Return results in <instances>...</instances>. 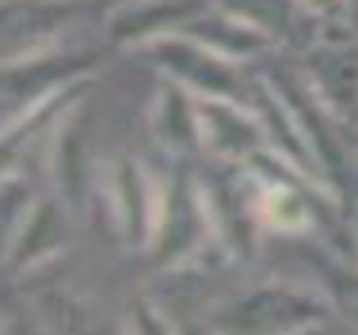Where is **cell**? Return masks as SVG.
Wrapping results in <instances>:
<instances>
[{"label": "cell", "instance_id": "6da1fadb", "mask_svg": "<svg viewBox=\"0 0 358 335\" xmlns=\"http://www.w3.org/2000/svg\"><path fill=\"white\" fill-rule=\"evenodd\" d=\"M328 294H317L297 282H259L229 297L214 313V335H301L320 328L331 316Z\"/></svg>", "mask_w": 358, "mask_h": 335}, {"label": "cell", "instance_id": "7a4b0ae2", "mask_svg": "<svg viewBox=\"0 0 358 335\" xmlns=\"http://www.w3.org/2000/svg\"><path fill=\"white\" fill-rule=\"evenodd\" d=\"M206 244L221 248V240L214 233V218H210V206H206V191H202V179L194 171H179V176H172V183L164 187V199H160L152 259H157V267H187L191 259H199V252Z\"/></svg>", "mask_w": 358, "mask_h": 335}, {"label": "cell", "instance_id": "3957f363", "mask_svg": "<svg viewBox=\"0 0 358 335\" xmlns=\"http://www.w3.org/2000/svg\"><path fill=\"white\" fill-rule=\"evenodd\" d=\"M141 57H149L152 65L160 69L164 76L187 84L194 96H221V99H241L244 84L241 73L233 69L229 57H221L217 50L202 46V42L187 38V34H160V38L145 42Z\"/></svg>", "mask_w": 358, "mask_h": 335}, {"label": "cell", "instance_id": "277c9868", "mask_svg": "<svg viewBox=\"0 0 358 335\" xmlns=\"http://www.w3.org/2000/svg\"><path fill=\"white\" fill-rule=\"evenodd\" d=\"M103 191H107L110 213H115V225H118V233H122L126 248H134V252L152 248L164 187L152 183V176L145 171V164L138 157L118 152V157L107 160V168H103Z\"/></svg>", "mask_w": 358, "mask_h": 335}, {"label": "cell", "instance_id": "5b68a950", "mask_svg": "<svg viewBox=\"0 0 358 335\" xmlns=\"http://www.w3.org/2000/svg\"><path fill=\"white\" fill-rule=\"evenodd\" d=\"M92 69V57L84 54H57V50H38L31 57L4 65V130L15 126L23 115L38 103L54 99L57 92L73 88L76 76Z\"/></svg>", "mask_w": 358, "mask_h": 335}, {"label": "cell", "instance_id": "8992f818", "mask_svg": "<svg viewBox=\"0 0 358 335\" xmlns=\"http://www.w3.org/2000/svg\"><path fill=\"white\" fill-rule=\"evenodd\" d=\"M271 88H275V96L282 99L286 115L294 118L297 134H301L305 149L313 152V160H317L320 171H328V183L339 187L347 176V145L339 130H347L343 122H339L336 115H331L328 107L320 103V96L301 80H289V76H275L271 80Z\"/></svg>", "mask_w": 358, "mask_h": 335}, {"label": "cell", "instance_id": "52a82bcc", "mask_svg": "<svg viewBox=\"0 0 358 335\" xmlns=\"http://www.w3.org/2000/svg\"><path fill=\"white\" fill-rule=\"evenodd\" d=\"M199 118H202V145L214 160L248 164V160L271 149V134L263 126L259 111H248L241 99L199 96Z\"/></svg>", "mask_w": 358, "mask_h": 335}, {"label": "cell", "instance_id": "ba28073f", "mask_svg": "<svg viewBox=\"0 0 358 335\" xmlns=\"http://www.w3.org/2000/svg\"><path fill=\"white\" fill-rule=\"evenodd\" d=\"M202 179L206 191V206L214 218V233L221 240L229 255H252L255 252V236H259V213H255V194H252V179L248 187H241V176L233 171L229 160H217V168Z\"/></svg>", "mask_w": 358, "mask_h": 335}, {"label": "cell", "instance_id": "9c48e42d", "mask_svg": "<svg viewBox=\"0 0 358 335\" xmlns=\"http://www.w3.org/2000/svg\"><path fill=\"white\" fill-rule=\"evenodd\" d=\"M65 206L62 199H35L20 213L12 229H8L4 244V274L8 278H23V274L38 271L50 263L69 240V225H65Z\"/></svg>", "mask_w": 358, "mask_h": 335}, {"label": "cell", "instance_id": "30bf717a", "mask_svg": "<svg viewBox=\"0 0 358 335\" xmlns=\"http://www.w3.org/2000/svg\"><path fill=\"white\" fill-rule=\"evenodd\" d=\"M305 84L347 130L358 126V38H328L309 50Z\"/></svg>", "mask_w": 358, "mask_h": 335}, {"label": "cell", "instance_id": "8fae6325", "mask_svg": "<svg viewBox=\"0 0 358 335\" xmlns=\"http://www.w3.org/2000/svg\"><path fill=\"white\" fill-rule=\"evenodd\" d=\"M149 126L152 137L164 145L176 157H191L202 152V118H199V96H194L187 84L164 76L152 96V111H149Z\"/></svg>", "mask_w": 358, "mask_h": 335}, {"label": "cell", "instance_id": "7c38bea8", "mask_svg": "<svg viewBox=\"0 0 358 335\" xmlns=\"http://www.w3.org/2000/svg\"><path fill=\"white\" fill-rule=\"evenodd\" d=\"M76 15L73 0H8L4 12V62H20L38 50H50V38Z\"/></svg>", "mask_w": 358, "mask_h": 335}, {"label": "cell", "instance_id": "4fadbf2b", "mask_svg": "<svg viewBox=\"0 0 358 335\" xmlns=\"http://www.w3.org/2000/svg\"><path fill=\"white\" fill-rule=\"evenodd\" d=\"M179 34L217 50L229 62H248V57L275 46V34L267 27H259V23L244 20L241 12H199L179 27Z\"/></svg>", "mask_w": 358, "mask_h": 335}, {"label": "cell", "instance_id": "5bb4252c", "mask_svg": "<svg viewBox=\"0 0 358 335\" xmlns=\"http://www.w3.org/2000/svg\"><path fill=\"white\" fill-rule=\"evenodd\" d=\"M199 0H134V4L118 8L110 15L107 34L122 46H145V42L160 38V34H176L191 15H199Z\"/></svg>", "mask_w": 358, "mask_h": 335}, {"label": "cell", "instance_id": "9a60e30c", "mask_svg": "<svg viewBox=\"0 0 358 335\" xmlns=\"http://www.w3.org/2000/svg\"><path fill=\"white\" fill-rule=\"evenodd\" d=\"M35 308L42 316L54 335H126L122 324H115L110 316H103V308L92 305L88 297L73 294L65 286H54V290H42L35 297Z\"/></svg>", "mask_w": 358, "mask_h": 335}, {"label": "cell", "instance_id": "2e32d148", "mask_svg": "<svg viewBox=\"0 0 358 335\" xmlns=\"http://www.w3.org/2000/svg\"><path fill=\"white\" fill-rule=\"evenodd\" d=\"M50 171H54L57 191H62V202L69 206V210H80L88 168H84V141H80V130H76L73 115L65 118L54 134V145H50Z\"/></svg>", "mask_w": 358, "mask_h": 335}, {"label": "cell", "instance_id": "e0dca14e", "mask_svg": "<svg viewBox=\"0 0 358 335\" xmlns=\"http://www.w3.org/2000/svg\"><path fill=\"white\" fill-rule=\"evenodd\" d=\"M320 278L328 286V301L343 316L358 324V267H343V263H320Z\"/></svg>", "mask_w": 358, "mask_h": 335}, {"label": "cell", "instance_id": "ac0fdd59", "mask_svg": "<svg viewBox=\"0 0 358 335\" xmlns=\"http://www.w3.org/2000/svg\"><path fill=\"white\" fill-rule=\"evenodd\" d=\"M122 328H126V335H179V328H172V320H168L152 301H145V297L130 301Z\"/></svg>", "mask_w": 358, "mask_h": 335}, {"label": "cell", "instance_id": "d6986e66", "mask_svg": "<svg viewBox=\"0 0 358 335\" xmlns=\"http://www.w3.org/2000/svg\"><path fill=\"white\" fill-rule=\"evenodd\" d=\"M297 8H305V12L317 15V20H343L347 0H297Z\"/></svg>", "mask_w": 358, "mask_h": 335}, {"label": "cell", "instance_id": "ffe728a7", "mask_svg": "<svg viewBox=\"0 0 358 335\" xmlns=\"http://www.w3.org/2000/svg\"><path fill=\"white\" fill-rule=\"evenodd\" d=\"M179 335H199V332H179Z\"/></svg>", "mask_w": 358, "mask_h": 335}]
</instances>
